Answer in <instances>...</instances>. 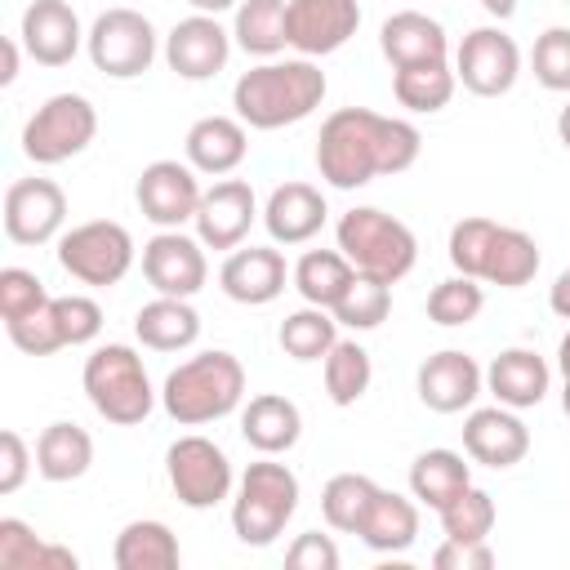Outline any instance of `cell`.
<instances>
[{
  "instance_id": "1",
  "label": "cell",
  "mask_w": 570,
  "mask_h": 570,
  "mask_svg": "<svg viewBox=\"0 0 570 570\" xmlns=\"http://www.w3.org/2000/svg\"><path fill=\"white\" fill-rule=\"evenodd\" d=\"M423 151L419 125L370 107H338L316 138V169L334 191H356L379 174H405Z\"/></svg>"
},
{
  "instance_id": "2",
  "label": "cell",
  "mask_w": 570,
  "mask_h": 570,
  "mask_svg": "<svg viewBox=\"0 0 570 570\" xmlns=\"http://www.w3.org/2000/svg\"><path fill=\"white\" fill-rule=\"evenodd\" d=\"M325 89L330 80L316 67V58H263L232 85V107L249 129L272 134L307 120L325 102Z\"/></svg>"
},
{
  "instance_id": "3",
  "label": "cell",
  "mask_w": 570,
  "mask_h": 570,
  "mask_svg": "<svg viewBox=\"0 0 570 570\" xmlns=\"http://www.w3.org/2000/svg\"><path fill=\"white\" fill-rule=\"evenodd\" d=\"M240 401H245V365L227 347H209V352L187 356L160 383V405L183 428L218 423L232 410H240Z\"/></svg>"
},
{
  "instance_id": "4",
  "label": "cell",
  "mask_w": 570,
  "mask_h": 570,
  "mask_svg": "<svg viewBox=\"0 0 570 570\" xmlns=\"http://www.w3.org/2000/svg\"><path fill=\"white\" fill-rule=\"evenodd\" d=\"M298 476L289 463H276V454H263L236 476L232 490V534L245 548H267L285 534V525L298 512Z\"/></svg>"
},
{
  "instance_id": "5",
  "label": "cell",
  "mask_w": 570,
  "mask_h": 570,
  "mask_svg": "<svg viewBox=\"0 0 570 570\" xmlns=\"http://www.w3.org/2000/svg\"><path fill=\"white\" fill-rule=\"evenodd\" d=\"M80 383H85V396L89 405L116 423V428H134L142 423L151 410H156V387L147 379V365L142 356L129 347V343H102L85 356V370H80Z\"/></svg>"
},
{
  "instance_id": "6",
  "label": "cell",
  "mask_w": 570,
  "mask_h": 570,
  "mask_svg": "<svg viewBox=\"0 0 570 570\" xmlns=\"http://www.w3.org/2000/svg\"><path fill=\"white\" fill-rule=\"evenodd\" d=\"M334 240H338V249L347 254V263L361 276H374V281H387V285H396L401 276H410L414 263H419L414 232L401 218H392V214H383L374 205L347 209L338 218V227H334Z\"/></svg>"
},
{
  "instance_id": "7",
  "label": "cell",
  "mask_w": 570,
  "mask_h": 570,
  "mask_svg": "<svg viewBox=\"0 0 570 570\" xmlns=\"http://www.w3.org/2000/svg\"><path fill=\"white\" fill-rule=\"evenodd\" d=\"M134 258H138V245H134L129 227L111 223V218H89L58 236V267L71 281L94 285V289L120 285L129 276Z\"/></svg>"
},
{
  "instance_id": "8",
  "label": "cell",
  "mask_w": 570,
  "mask_h": 570,
  "mask_svg": "<svg viewBox=\"0 0 570 570\" xmlns=\"http://www.w3.org/2000/svg\"><path fill=\"white\" fill-rule=\"evenodd\" d=\"M98 134V107L85 94H53L45 98L22 125V156L31 165H62L80 156Z\"/></svg>"
},
{
  "instance_id": "9",
  "label": "cell",
  "mask_w": 570,
  "mask_h": 570,
  "mask_svg": "<svg viewBox=\"0 0 570 570\" xmlns=\"http://www.w3.org/2000/svg\"><path fill=\"white\" fill-rule=\"evenodd\" d=\"M156 49H160V36H156L151 18L138 9H125V4L102 9L85 36V53H89L94 71H102L111 80L142 76L156 62Z\"/></svg>"
},
{
  "instance_id": "10",
  "label": "cell",
  "mask_w": 570,
  "mask_h": 570,
  "mask_svg": "<svg viewBox=\"0 0 570 570\" xmlns=\"http://www.w3.org/2000/svg\"><path fill=\"white\" fill-rule=\"evenodd\" d=\"M165 476H169V490L178 494V503L191 512L218 508L236 490V472H232L227 450L200 432H187L165 450Z\"/></svg>"
},
{
  "instance_id": "11",
  "label": "cell",
  "mask_w": 570,
  "mask_h": 570,
  "mask_svg": "<svg viewBox=\"0 0 570 570\" xmlns=\"http://www.w3.org/2000/svg\"><path fill=\"white\" fill-rule=\"evenodd\" d=\"M454 76L476 98H503L521 76V49L503 27H472L454 49Z\"/></svg>"
},
{
  "instance_id": "12",
  "label": "cell",
  "mask_w": 570,
  "mask_h": 570,
  "mask_svg": "<svg viewBox=\"0 0 570 570\" xmlns=\"http://www.w3.org/2000/svg\"><path fill=\"white\" fill-rule=\"evenodd\" d=\"M142 276L156 294L196 298L209 281V258H205L200 236H187L183 227H160L142 245Z\"/></svg>"
},
{
  "instance_id": "13",
  "label": "cell",
  "mask_w": 570,
  "mask_h": 570,
  "mask_svg": "<svg viewBox=\"0 0 570 570\" xmlns=\"http://www.w3.org/2000/svg\"><path fill=\"white\" fill-rule=\"evenodd\" d=\"M4 236L13 245H49L67 223V191L53 178H13L4 187Z\"/></svg>"
},
{
  "instance_id": "14",
  "label": "cell",
  "mask_w": 570,
  "mask_h": 570,
  "mask_svg": "<svg viewBox=\"0 0 570 570\" xmlns=\"http://www.w3.org/2000/svg\"><path fill=\"white\" fill-rule=\"evenodd\" d=\"M200 178L187 160H151L142 165L138 183H134V200L142 209L147 223L156 227H183L196 218V205H200Z\"/></svg>"
},
{
  "instance_id": "15",
  "label": "cell",
  "mask_w": 570,
  "mask_h": 570,
  "mask_svg": "<svg viewBox=\"0 0 570 570\" xmlns=\"http://www.w3.org/2000/svg\"><path fill=\"white\" fill-rule=\"evenodd\" d=\"M236 40L214 13H187L165 36V62L183 80H209L227 67Z\"/></svg>"
},
{
  "instance_id": "16",
  "label": "cell",
  "mask_w": 570,
  "mask_h": 570,
  "mask_svg": "<svg viewBox=\"0 0 570 570\" xmlns=\"http://www.w3.org/2000/svg\"><path fill=\"white\" fill-rule=\"evenodd\" d=\"M361 27V4L356 0H289L285 9V31L289 49L298 58H325L338 53Z\"/></svg>"
},
{
  "instance_id": "17",
  "label": "cell",
  "mask_w": 570,
  "mask_h": 570,
  "mask_svg": "<svg viewBox=\"0 0 570 570\" xmlns=\"http://www.w3.org/2000/svg\"><path fill=\"white\" fill-rule=\"evenodd\" d=\"M414 392L432 414H463L485 392V370L476 365V356L459 347H441L419 365Z\"/></svg>"
},
{
  "instance_id": "18",
  "label": "cell",
  "mask_w": 570,
  "mask_h": 570,
  "mask_svg": "<svg viewBox=\"0 0 570 570\" xmlns=\"http://www.w3.org/2000/svg\"><path fill=\"white\" fill-rule=\"evenodd\" d=\"M463 454L481 468H517L530 454V428L521 423V410L508 405H472L463 419Z\"/></svg>"
},
{
  "instance_id": "19",
  "label": "cell",
  "mask_w": 570,
  "mask_h": 570,
  "mask_svg": "<svg viewBox=\"0 0 570 570\" xmlns=\"http://www.w3.org/2000/svg\"><path fill=\"white\" fill-rule=\"evenodd\" d=\"M258 218V196L245 178H218L214 187L200 191V205H196V236L205 249H236L249 227Z\"/></svg>"
},
{
  "instance_id": "20",
  "label": "cell",
  "mask_w": 570,
  "mask_h": 570,
  "mask_svg": "<svg viewBox=\"0 0 570 570\" xmlns=\"http://www.w3.org/2000/svg\"><path fill=\"white\" fill-rule=\"evenodd\" d=\"M289 272L276 245H236L218 267V289L240 307H267L285 294Z\"/></svg>"
},
{
  "instance_id": "21",
  "label": "cell",
  "mask_w": 570,
  "mask_h": 570,
  "mask_svg": "<svg viewBox=\"0 0 570 570\" xmlns=\"http://www.w3.org/2000/svg\"><path fill=\"white\" fill-rule=\"evenodd\" d=\"M85 36L89 31L80 27V13L67 0H31L18 22V40L27 58L40 67H67L80 53Z\"/></svg>"
},
{
  "instance_id": "22",
  "label": "cell",
  "mask_w": 570,
  "mask_h": 570,
  "mask_svg": "<svg viewBox=\"0 0 570 570\" xmlns=\"http://www.w3.org/2000/svg\"><path fill=\"white\" fill-rule=\"evenodd\" d=\"M330 218V205L321 196V187L289 178L281 187H272L267 205H263V227L276 245H307Z\"/></svg>"
},
{
  "instance_id": "23",
  "label": "cell",
  "mask_w": 570,
  "mask_h": 570,
  "mask_svg": "<svg viewBox=\"0 0 570 570\" xmlns=\"http://www.w3.org/2000/svg\"><path fill=\"white\" fill-rule=\"evenodd\" d=\"M187 165L209 178H227L249 156V125L240 116H200L183 138Z\"/></svg>"
},
{
  "instance_id": "24",
  "label": "cell",
  "mask_w": 570,
  "mask_h": 570,
  "mask_svg": "<svg viewBox=\"0 0 570 570\" xmlns=\"http://www.w3.org/2000/svg\"><path fill=\"white\" fill-rule=\"evenodd\" d=\"M552 387V365L534 347H508L485 365V392L508 410H534Z\"/></svg>"
},
{
  "instance_id": "25",
  "label": "cell",
  "mask_w": 570,
  "mask_h": 570,
  "mask_svg": "<svg viewBox=\"0 0 570 570\" xmlns=\"http://www.w3.org/2000/svg\"><path fill=\"white\" fill-rule=\"evenodd\" d=\"M379 49L383 58L396 67H414V62H450V36L436 18L419 13V9H401L379 27Z\"/></svg>"
},
{
  "instance_id": "26",
  "label": "cell",
  "mask_w": 570,
  "mask_h": 570,
  "mask_svg": "<svg viewBox=\"0 0 570 570\" xmlns=\"http://www.w3.org/2000/svg\"><path fill=\"white\" fill-rule=\"evenodd\" d=\"M240 436L258 454H289L303 436V410L281 392H258L240 410Z\"/></svg>"
},
{
  "instance_id": "27",
  "label": "cell",
  "mask_w": 570,
  "mask_h": 570,
  "mask_svg": "<svg viewBox=\"0 0 570 570\" xmlns=\"http://www.w3.org/2000/svg\"><path fill=\"white\" fill-rule=\"evenodd\" d=\"M134 334H138V343L151 347V352H187V347L200 338V312L191 307V298L156 294L151 303L138 307Z\"/></svg>"
},
{
  "instance_id": "28",
  "label": "cell",
  "mask_w": 570,
  "mask_h": 570,
  "mask_svg": "<svg viewBox=\"0 0 570 570\" xmlns=\"http://www.w3.org/2000/svg\"><path fill=\"white\" fill-rule=\"evenodd\" d=\"M356 539L370 552H383V557H396V552L414 548V539H419V499L414 494L405 499V494L379 485V494H374V503H370Z\"/></svg>"
},
{
  "instance_id": "29",
  "label": "cell",
  "mask_w": 570,
  "mask_h": 570,
  "mask_svg": "<svg viewBox=\"0 0 570 570\" xmlns=\"http://www.w3.org/2000/svg\"><path fill=\"white\" fill-rule=\"evenodd\" d=\"M111 561H116V570H178V561H183L178 534L156 517H138V521L120 525V534L111 543Z\"/></svg>"
},
{
  "instance_id": "30",
  "label": "cell",
  "mask_w": 570,
  "mask_h": 570,
  "mask_svg": "<svg viewBox=\"0 0 570 570\" xmlns=\"http://www.w3.org/2000/svg\"><path fill=\"white\" fill-rule=\"evenodd\" d=\"M94 463V436L80 428V423H49L40 436H36V472L53 485H67V481H80Z\"/></svg>"
},
{
  "instance_id": "31",
  "label": "cell",
  "mask_w": 570,
  "mask_h": 570,
  "mask_svg": "<svg viewBox=\"0 0 570 570\" xmlns=\"http://www.w3.org/2000/svg\"><path fill=\"white\" fill-rule=\"evenodd\" d=\"M472 485V463H468V454H459V450H445V445H436V450H423L414 463H410V494L423 503V508H432V512H441L454 494H463Z\"/></svg>"
},
{
  "instance_id": "32",
  "label": "cell",
  "mask_w": 570,
  "mask_h": 570,
  "mask_svg": "<svg viewBox=\"0 0 570 570\" xmlns=\"http://www.w3.org/2000/svg\"><path fill=\"white\" fill-rule=\"evenodd\" d=\"M285 9L289 0H240L232 13V40L236 49H245L249 58H281L289 49V31H285Z\"/></svg>"
},
{
  "instance_id": "33",
  "label": "cell",
  "mask_w": 570,
  "mask_h": 570,
  "mask_svg": "<svg viewBox=\"0 0 570 570\" xmlns=\"http://www.w3.org/2000/svg\"><path fill=\"white\" fill-rule=\"evenodd\" d=\"M543 254H539V240L521 227H494V240L485 249V267H481V281L485 285H499V289H521L534 281Z\"/></svg>"
},
{
  "instance_id": "34",
  "label": "cell",
  "mask_w": 570,
  "mask_h": 570,
  "mask_svg": "<svg viewBox=\"0 0 570 570\" xmlns=\"http://www.w3.org/2000/svg\"><path fill=\"white\" fill-rule=\"evenodd\" d=\"M289 281H294V289H298L303 303L334 312V303H338V298L347 294V285L356 281V267L347 263L343 249H307V254L294 263Z\"/></svg>"
},
{
  "instance_id": "35",
  "label": "cell",
  "mask_w": 570,
  "mask_h": 570,
  "mask_svg": "<svg viewBox=\"0 0 570 570\" xmlns=\"http://www.w3.org/2000/svg\"><path fill=\"white\" fill-rule=\"evenodd\" d=\"M80 557L40 539L22 517H0V570H76Z\"/></svg>"
},
{
  "instance_id": "36",
  "label": "cell",
  "mask_w": 570,
  "mask_h": 570,
  "mask_svg": "<svg viewBox=\"0 0 570 570\" xmlns=\"http://www.w3.org/2000/svg\"><path fill=\"white\" fill-rule=\"evenodd\" d=\"M454 89H459L454 62H414V67H396L392 71V94L414 116H432V111L450 107Z\"/></svg>"
},
{
  "instance_id": "37",
  "label": "cell",
  "mask_w": 570,
  "mask_h": 570,
  "mask_svg": "<svg viewBox=\"0 0 570 570\" xmlns=\"http://www.w3.org/2000/svg\"><path fill=\"white\" fill-rule=\"evenodd\" d=\"M321 379H325V396H330L338 410H347V405H356V401L370 392V383H374V361H370V352H365L356 338H338V343L330 347V356L321 361Z\"/></svg>"
},
{
  "instance_id": "38",
  "label": "cell",
  "mask_w": 570,
  "mask_h": 570,
  "mask_svg": "<svg viewBox=\"0 0 570 570\" xmlns=\"http://www.w3.org/2000/svg\"><path fill=\"white\" fill-rule=\"evenodd\" d=\"M374 494H379V481H370L365 472H334L325 481V490H321L325 525L338 530V534H356L365 512H370V503H374Z\"/></svg>"
},
{
  "instance_id": "39",
  "label": "cell",
  "mask_w": 570,
  "mask_h": 570,
  "mask_svg": "<svg viewBox=\"0 0 570 570\" xmlns=\"http://www.w3.org/2000/svg\"><path fill=\"white\" fill-rule=\"evenodd\" d=\"M276 338H281L285 356H294V361H325L330 347L338 343V321H334L330 307H312L307 303V307H298V312H289L281 321Z\"/></svg>"
},
{
  "instance_id": "40",
  "label": "cell",
  "mask_w": 570,
  "mask_h": 570,
  "mask_svg": "<svg viewBox=\"0 0 570 570\" xmlns=\"http://www.w3.org/2000/svg\"><path fill=\"white\" fill-rule=\"evenodd\" d=\"M481 307H485V289H481L476 276H463V272L436 281L432 294H428V321L441 325V330L472 325L481 316Z\"/></svg>"
},
{
  "instance_id": "41",
  "label": "cell",
  "mask_w": 570,
  "mask_h": 570,
  "mask_svg": "<svg viewBox=\"0 0 570 570\" xmlns=\"http://www.w3.org/2000/svg\"><path fill=\"white\" fill-rule=\"evenodd\" d=\"M387 312H392V285L387 281H374V276H361V272L347 285V294L334 303V321L347 325V330H356V334L379 330L387 321Z\"/></svg>"
},
{
  "instance_id": "42",
  "label": "cell",
  "mask_w": 570,
  "mask_h": 570,
  "mask_svg": "<svg viewBox=\"0 0 570 570\" xmlns=\"http://www.w3.org/2000/svg\"><path fill=\"white\" fill-rule=\"evenodd\" d=\"M441 530H445V539H468V543H481V539H490L494 534V521H499V508H494V499L481 490V485H468L463 494H454L441 512Z\"/></svg>"
},
{
  "instance_id": "43",
  "label": "cell",
  "mask_w": 570,
  "mask_h": 570,
  "mask_svg": "<svg viewBox=\"0 0 570 570\" xmlns=\"http://www.w3.org/2000/svg\"><path fill=\"white\" fill-rule=\"evenodd\" d=\"M49 316H53V330H58L62 347H85L102 334V307L89 294H53Z\"/></svg>"
},
{
  "instance_id": "44",
  "label": "cell",
  "mask_w": 570,
  "mask_h": 570,
  "mask_svg": "<svg viewBox=\"0 0 570 570\" xmlns=\"http://www.w3.org/2000/svg\"><path fill=\"white\" fill-rule=\"evenodd\" d=\"M494 218L485 214H468L450 227V240H445V254H450V267L463 272V276H476L481 281V267H485V249L494 240Z\"/></svg>"
},
{
  "instance_id": "45",
  "label": "cell",
  "mask_w": 570,
  "mask_h": 570,
  "mask_svg": "<svg viewBox=\"0 0 570 570\" xmlns=\"http://www.w3.org/2000/svg\"><path fill=\"white\" fill-rule=\"evenodd\" d=\"M530 67L548 94H570V27H548L530 49Z\"/></svg>"
},
{
  "instance_id": "46",
  "label": "cell",
  "mask_w": 570,
  "mask_h": 570,
  "mask_svg": "<svg viewBox=\"0 0 570 570\" xmlns=\"http://www.w3.org/2000/svg\"><path fill=\"white\" fill-rule=\"evenodd\" d=\"M53 294L45 289V281L31 272V267H0V316L4 321H18V316H31L36 307H45Z\"/></svg>"
},
{
  "instance_id": "47",
  "label": "cell",
  "mask_w": 570,
  "mask_h": 570,
  "mask_svg": "<svg viewBox=\"0 0 570 570\" xmlns=\"http://www.w3.org/2000/svg\"><path fill=\"white\" fill-rule=\"evenodd\" d=\"M338 561H343L338 543L330 534H321V530H307L285 548V566L289 570H338Z\"/></svg>"
},
{
  "instance_id": "48",
  "label": "cell",
  "mask_w": 570,
  "mask_h": 570,
  "mask_svg": "<svg viewBox=\"0 0 570 570\" xmlns=\"http://www.w3.org/2000/svg\"><path fill=\"white\" fill-rule=\"evenodd\" d=\"M31 468H36V450H27L22 432L4 428L0 432V494H18Z\"/></svg>"
},
{
  "instance_id": "49",
  "label": "cell",
  "mask_w": 570,
  "mask_h": 570,
  "mask_svg": "<svg viewBox=\"0 0 570 570\" xmlns=\"http://www.w3.org/2000/svg\"><path fill=\"white\" fill-rule=\"evenodd\" d=\"M436 570H490L494 566V548L490 539L468 543V539H441V548L432 552Z\"/></svg>"
},
{
  "instance_id": "50",
  "label": "cell",
  "mask_w": 570,
  "mask_h": 570,
  "mask_svg": "<svg viewBox=\"0 0 570 570\" xmlns=\"http://www.w3.org/2000/svg\"><path fill=\"white\" fill-rule=\"evenodd\" d=\"M548 307H552V316L570 321V267L552 281V289H548Z\"/></svg>"
},
{
  "instance_id": "51",
  "label": "cell",
  "mask_w": 570,
  "mask_h": 570,
  "mask_svg": "<svg viewBox=\"0 0 570 570\" xmlns=\"http://www.w3.org/2000/svg\"><path fill=\"white\" fill-rule=\"evenodd\" d=\"M18 58H22V40L18 36H4V71H0V85H13L18 80Z\"/></svg>"
},
{
  "instance_id": "52",
  "label": "cell",
  "mask_w": 570,
  "mask_h": 570,
  "mask_svg": "<svg viewBox=\"0 0 570 570\" xmlns=\"http://www.w3.org/2000/svg\"><path fill=\"white\" fill-rule=\"evenodd\" d=\"M187 4H191V13H214V18H223V13H236L240 0H187Z\"/></svg>"
},
{
  "instance_id": "53",
  "label": "cell",
  "mask_w": 570,
  "mask_h": 570,
  "mask_svg": "<svg viewBox=\"0 0 570 570\" xmlns=\"http://www.w3.org/2000/svg\"><path fill=\"white\" fill-rule=\"evenodd\" d=\"M517 4H521V0H481V9H485L494 22H508V18L517 13Z\"/></svg>"
},
{
  "instance_id": "54",
  "label": "cell",
  "mask_w": 570,
  "mask_h": 570,
  "mask_svg": "<svg viewBox=\"0 0 570 570\" xmlns=\"http://www.w3.org/2000/svg\"><path fill=\"white\" fill-rule=\"evenodd\" d=\"M557 138H561V147L570 151V102L557 111Z\"/></svg>"
},
{
  "instance_id": "55",
  "label": "cell",
  "mask_w": 570,
  "mask_h": 570,
  "mask_svg": "<svg viewBox=\"0 0 570 570\" xmlns=\"http://www.w3.org/2000/svg\"><path fill=\"white\" fill-rule=\"evenodd\" d=\"M557 370H561V379H570V334L557 343Z\"/></svg>"
},
{
  "instance_id": "56",
  "label": "cell",
  "mask_w": 570,
  "mask_h": 570,
  "mask_svg": "<svg viewBox=\"0 0 570 570\" xmlns=\"http://www.w3.org/2000/svg\"><path fill=\"white\" fill-rule=\"evenodd\" d=\"M561 410H566V419H570V379H561Z\"/></svg>"
},
{
  "instance_id": "57",
  "label": "cell",
  "mask_w": 570,
  "mask_h": 570,
  "mask_svg": "<svg viewBox=\"0 0 570 570\" xmlns=\"http://www.w3.org/2000/svg\"><path fill=\"white\" fill-rule=\"evenodd\" d=\"M561 4H570V0H561Z\"/></svg>"
}]
</instances>
